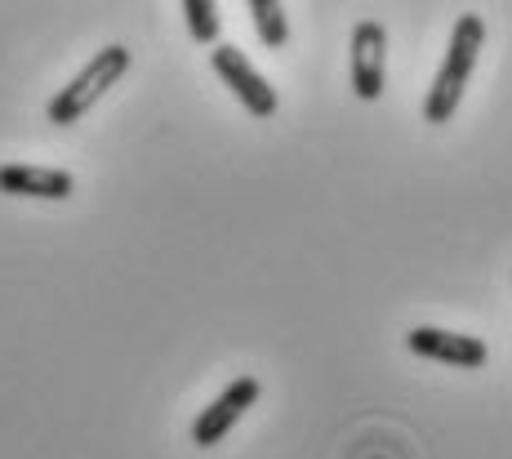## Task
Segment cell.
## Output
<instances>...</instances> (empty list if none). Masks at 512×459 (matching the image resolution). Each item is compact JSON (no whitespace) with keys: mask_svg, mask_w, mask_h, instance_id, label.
I'll list each match as a JSON object with an SVG mask.
<instances>
[{"mask_svg":"<svg viewBox=\"0 0 512 459\" xmlns=\"http://www.w3.org/2000/svg\"><path fill=\"white\" fill-rule=\"evenodd\" d=\"M481 50H486V23H481V14H464L450 32L446 58H441L437 76L428 85V99H423V121L428 125H446L459 112V99H464L472 72H477Z\"/></svg>","mask_w":512,"mask_h":459,"instance_id":"obj_1","label":"cell"},{"mask_svg":"<svg viewBox=\"0 0 512 459\" xmlns=\"http://www.w3.org/2000/svg\"><path fill=\"white\" fill-rule=\"evenodd\" d=\"M125 72H130V50H125V45H103V50H98L90 63H85L81 72L54 94V99H49L45 116L54 125H76Z\"/></svg>","mask_w":512,"mask_h":459,"instance_id":"obj_2","label":"cell"},{"mask_svg":"<svg viewBox=\"0 0 512 459\" xmlns=\"http://www.w3.org/2000/svg\"><path fill=\"white\" fill-rule=\"evenodd\" d=\"M210 67L223 76V85H228L236 99H241V107L250 116H259V121L277 116V107H281L277 90H272L268 76H263L250 58L236 50V45H214V50H210Z\"/></svg>","mask_w":512,"mask_h":459,"instance_id":"obj_3","label":"cell"},{"mask_svg":"<svg viewBox=\"0 0 512 459\" xmlns=\"http://www.w3.org/2000/svg\"><path fill=\"white\" fill-rule=\"evenodd\" d=\"M263 397V384L254 375H241V379H232L228 388H223L219 397H214L210 406L196 415V424H192V442L201 446V451H210V446H219L223 437L236 428V419L245 415L254 402Z\"/></svg>","mask_w":512,"mask_h":459,"instance_id":"obj_4","label":"cell"},{"mask_svg":"<svg viewBox=\"0 0 512 459\" xmlns=\"http://www.w3.org/2000/svg\"><path fill=\"white\" fill-rule=\"evenodd\" d=\"M388 85V32L374 18H361L352 27V94L361 103H374Z\"/></svg>","mask_w":512,"mask_h":459,"instance_id":"obj_5","label":"cell"},{"mask_svg":"<svg viewBox=\"0 0 512 459\" xmlns=\"http://www.w3.org/2000/svg\"><path fill=\"white\" fill-rule=\"evenodd\" d=\"M406 348L415 357L441 361V366H455V370H477L486 366V339L477 335H459V330H441V326H415L406 330Z\"/></svg>","mask_w":512,"mask_h":459,"instance_id":"obj_6","label":"cell"},{"mask_svg":"<svg viewBox=\"0 0 512 459\" xmlns=\"http://www.w3.org/2000/svg\"><path fill=\"white\" fill-rule=\"evenodd\" d=\"M0 192L5 197H36V201H67L76 179L54 165H0Z\"/></svg>","mask_w":512,"mask_h":459,"instance_id":"obj_7","label":"cell"},{"mask_svg":"<svg viewBox=\"0 0 512 459\" xmlns=\"http://www.w3.org/2000/svg\"><path fill=\"white\" fill-rule=\"evenodd\" d=\"M250 18H254V32L268 50H285L290 41V23H285V9L277 0H250Z\"/></svg>","mask_w":512,"mask_h":459,"instance_id":"obj_8","label":"cell"},{"mask_svg":"<svg viewBox=\"0 0 512 459\" xmlns=\"http://www.w3.org/2000/svg\"><path fill=\"white\" fill-rule=\"evenodd\" d=\"M183 18H187L192 41L219 45V5L214 0H183Z\"/></svg>","mask_w":512,"mask_h":459,"instance_id":"obj_9","label":"cell"}]
</instances>
